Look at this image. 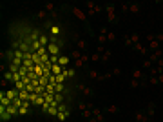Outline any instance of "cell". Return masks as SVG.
I'll use <instances>...</instances> for the list:
<instances>
[{"label":"cell","mask_w":163,"mask_h":122,"mask_svg":"<svg viewBox=\"0 0 163 122\" xmlns=\"http://www.w3.org/2000/svg\"><path fill=\"white\" fill-rule=\"evenodd\" d=\"M63 73H65L69 79H73V77H75V69H71V67H65V69H63Z\"/></svg>","instance_id":"d4e9b609"},{"label":"cell","mask_w":163,"mask_h":122,"mask_svg":"<svg viewBox=\"0 0 163 122\" xmlns=\"http://www.w3.org/2000/svg\"><path fill=\"white\" fill-rule=\"evenodd\" d=\"M87 47V42L83 40V38H76V49L78 51H83Z\"/></svg>","instance_id":"7c38bea8"},{"label":"cell","mask_w":163,"mask_h":122,"mask_svg":"<svg viewBox=\"0 0 163 122\" xmlns=\"http://www.w3.org/2000/svg\"><path fill=\"white\" fill-rule=\"evenodd\" d=\"M140 6H138V4H131L129 6V13H132V15H136V13H140Z\"/></svg>","instance_id":"2e32d148"},{"label":"cell","mask_w":163,"mask_h":122,"mask_svg":"<svg viewBox=\"0 0 163 122\" xmlns=\"http://www.w3.org/2000/svg\"><path fill=\"white\" fill-rule=\"evenodd\" d=\"M89 77H91V79H94V80L100 79V75H98V71H96V69H89Z\"/></svg>","instance_id":"603a6c76"},{"label":"cell","mask_w":163,"mask_h":122,"mask_svg":"<svg viewBox=\"0 0 163 122\" xmlns=\"http://www.w3.org/2000/svg\"><path fill=\"white\" fill-rule=\"evenodd\" d=\"M138 42H140V37H138L136 33H132V35H125V46L127 47H131V46L134 47Z\"/></svg>","instance_id":"7a4b0ae2"},{"label":"cell","mask_w":163,"mask_h":122,"mask_svg":"<svg viewBox=\"0 0 163 122\" xmlns=\"http://www.w3.org/2000/svg\"><path fill=\"white\" fill-rule=\"evenodd\" d=\"M38 42H40V44H42V47H46V44H47L49 40H47V37H46V35H42L40 38H38Z\"/></svg>","instance_id":"836d02e7"},{"label":"cell","mask_w":163,"mask_h":122,"mask_svg":"<svg viewBox=\"0 0 163 122\" xmlns=\"http://www.w3.org/2000/svg\"><path fill=\"white\" fill-rule=\"evenodd\" d=\"M62 91H63V84H58L56 82L54 84V93H62Z\"/></svg>","instance_id":"4dcf8cb0"},{"label":"cell","mask_w":163,"mask_h":122,"mask_svg":"<svg viewBox=\"0 0 163 122\" xmlns=\"http://www.w3.org/2000/svg\"><path fill=\"white\" fill-rule=\"evenodd\" d=\"M76 89H78V91H82V93L85 95V97H92V89H91L89 86H85V84H78V86H76Z\"/></svg>","instance_id":"8992f818"},{"label":"cell","mask_w":163,"mask_h":122,"mask_svg":"<svg viewBox=\"0 0 163 122\" xmlns=\"http://www.w3.org/2000/svg\"><path fill=\"white\" fill-rule=\"evenodd\" d=\"M158 80H160V84H163V73H161L160 77H158Z\"/></svg>","instance_id":"f35d334b"},{"label":"cell","mask_w":163,"mask_h":122,"mask_svg":"<svg viewBox=\"0 0 163 122\" xmlns=\"http://www.w3.org/2000/svg\"><path fill=\"white\" fill-rule=\"evenodd\" d=\"M134 120L136 122H150V119H149V117H147V113H145V111H136V115H134Z\"/></svg>","instance_id":"3957f363"},{"label":"cell","mask_w":163,"mask_h":122,"mask_svg":"<svg viewBox=\"0 0 163 122\" xmlns=\"http://www.w3.org/2000/svg\"><path fill=\"white\" fill-rule=\"evenodd\" d=\"M111 55H112V53H111V49H105V51L102 53V62H103V64H107V62H109V58H111Z\"/></svg>","instance_id":"5bb4252c"},{"label":"cell","mask_w":163,"mask_h":122,"mask_svg":"<svg viewBox=\"0 0 163 122\" xmlns=\"http://www.w3.org/2000/svg\"><path fill=\"white\" fill-rule=\"evenodd\" d=\"M92 117H94V119H96L98 122H103V120H105V115H103V113H102V111L98 109V108H94V109H92Z\"/></svg>","instance_id":"9c48e42d"},{"label":"cell","mask_w":163,"mask_h":122,"mask_svg":"<svg viewBox=\"0 0 163 122\" xmlns=\"http://www.w3.org/2000/svg\"><path fill=\"white\" fill-rule=\"evenodd\" d=\"M85 109H89L87 108V102H78V111H82V113H83Z\"/></svg>","instance_id":"4316f807"},{"label":"cell","mask_w":163,"mask_h":122,"mask_svg":"<svg viewBox=\"0 0 163 122\" xmlns=\"http://www.w3.org/2000/svg\"><path fill=\"white\" fill-rule=\"evenodd\" d=\"M67 117H69L67 113H62V111H58V115H56V119H58V120H62V122H63V120H65V119H67Z\"/></svg>","instance_id":"d6a6232c"},{"label":"cell","mask_w":163,"mask_h":122,"mask_svg":"<svg viewBox=\"0 0 163 122\" xmlns=\"http://www.w3.org/2000/svg\"><path fill=\"white\" fill-rule=\"evenodd\" d=\"M44 9H46V11H47L49 15H51V13H54V11H56V9H54V4H51V2H47V4H46V7H44Z\"/></svg>","instance_id":"ac0fdd59"},{"label":"cell","mask_w":163,"mask_h":122,"mask_svg":"<svg viewBox=\"0 0 163 122\" xmlns=\"http://www.w3.org/2000/svg\"><path fill=\"white\" fill-rule=\"evenodd\" d=\"M105 13H107V20L109 22H116V18H118V9L114 4H107L105 6Z\"/></svg>","instance_id":"6da1fadb"},{"label":"cell","mask_w":163,"mask_h":122,"mask_svg":"<svg viewBox=\"0 0 163 122\" xmlns=\"http://www.w3.org/2000/svg\"><path fill=\"white\" fill-rule=\"evenodd\" d=\"M129 6H131V4H121V6H120V9H121L123 13H129Z\"/></svg>","instance_id":"8d00e7d4"},{"label":"cell","mask_w":163,"mask_h":122,"mask_svg":"<svg viewBox=\"0 0 163 122\" xmlns=\"http://www.w3.org/2000/svg\"><path fill=\"white\" fill-rule=\"evenodd\" d=\"M141 69H152V62L149 60V58H145V60H143V64H141Z\"/></svg>","instance_id":"e0dca14e"},{"label":"cell","mask_w":163,"mask_h":122,"mask_svg":"<svg viewBox=\"0 0 163 122\" xmlns=\"http://www.w3.org/2000/svg\"><path fill=\"white\" fill-rule=\"evenodd\" d=\"M145 113H147V117H149V119H152V117H154V113H156V106H154V102H149V106H147Z\"/></svg>","instance_id":"ba28073f"},{"label":"cell","mask_w":163,"mask_h":122,"mask_svg":"<svg viewBox=\"0 0 163 122\" xmlns=\"http://www.w3.org/2000/svg\"><path fill=\"white\" fill-rule=\"evenodd\" d=\"M63 104V95L62 93H54V102H53V106H60Z\"/></svg>","instance_id":"4fadbf2b"},{"label":"cell","mask_w":163,"mask_h":122,"mask_svg":"<svg viewBox=\"0 0 163 122\" xmlns=\"http://www.w3.org/2000/svg\"><path fill=\"white\" fill-rule=\"evenodd\" d=\"M134 49L140 53V55H147V46H145V44H141V42H138V44H136Z\"/></svg>","instance_id":"8fae6325"},{"label":"cell","mask_w":163,"mask_h":122,"mask_svg":"<svg viewBox=\"0 0 163 122\" xmlns=\"http://www.w3.org/2000/svg\"><path fill=\"white\" fill-rule=\"evenodd\" d=\"M161 49H163V44H161Z\"/></svg>","instance_id":"ab89813d"},{"label":"cell","mask_w":163,"mask_h":122,"mask_svg":"<svg viewBox=\"0 0 163 122\" xmlns=\"http://www.w3.org/2000/svg\"><path fill=\"white\" fill-rule=\"evenodd\" d=\"M147 82H149L150 86H158V84H160V80H158V77H149V80H147Z\"/></svg>","instance_id":"cb8c5ba5"},{"label":"cell","mask_w":163,"mask_h":122,"mask_svg":"<svg viewBox=\"0 0 163 122\" xmlns=\"http://www.w3.org/2000/svg\"><path fill=\"white\" fill-rule=\"evenodd\" d=\"M47 113L51 115V117H56V115H58V106H53V104H51V108H49Z\"/></svg>","instance_id":"d6986e66"},{"label":"cell","mask_w":163,"mask_h":122,"mask_svg":"<svg viewBox=\"0 0 163 122\" xmlns=\"http://www.w3.org/2000/svg\"><path fill=\"white\" fill-rule=\"evenodd\" d=\"M147 49H152V53H154V51H158V49H161V44L156 40V37H154V40L147 42Z\"/></svg>","instance_id":"52a82bcc"},{"label":"cell","mask_w":163,"mask_h":122,"mask_svg":"<svg viewBox=\"0 0 163 122\" xmlns=\"http://www.w3.org/2000/svg\"><path fill=\"white\" fill-rule=\"evenodd\" d=\"M47 49H49V51H51V53H53V55H56V53H58V49H60V47H58V46H56V44H49V47H47Z\"/></svg>","instance_id":"44dd1931"},{"label":"cell","mask_w":163,"mask_h":122,"mask_svg":"<svg viewBox=\"0 0 163 122\" xmlns=\"http://www.w3.org/2000/svg\"><path fill=\"white\" fill-rule=\"evenodd\" d=\"M140 84H141V82H140V80H136V79H132V80H131V86H132V87H138Z\"/></svg>","instance_id":"74e56055"},{"label":"cell","mask_w":163,"mask_h":122,"mask_svg":"<svg viewBox=\"0 0 163 122\" xmlns=\"http://www.w3.org/2000/svg\"><path fill=\"white\" fill-rule=\"evenodd\" d=\"M47 17H49V13L46 9H40V11H38V18H47Z\"/></svg>","instance_id":"1f68e13d"},{"label":"cell","mask_w":163,"mask_h":122,"mask_svg":"<svg viewBox=\"0 0 163 122\" xmlns=\"http://www.w3.org/2000/svg\"><path fill=\"white\" fill-rule=\"evenodd\" d=\"M91 58H92V60H94V62H98V60H102V53H98V51H94V53H92V55H91Z\"/></svg>","instance_id":"f1b7e54d"},{"label":"cell","mask_w":163,"mask_h":122,"mask_svg":"<svg viewBox=\"0 0 163 122\" xmlns=\"http://www.w3.org/2000/svg\"><path fill=\"white\" fill-rule=\"evenodd\" d=\"M82 115H83V119H87V120H89V119H92V109H85Z\"/></svg>","instance_id":"83f0119b"},{"label":"cell","mask_w":163,"mask_h":122,"mask_svg":"<svg viewBox=\"0 0 163 122\" xmlns=\"http://www.w3.org/2000/svg\"><path fill=\"white\" fill-rule=\"evenodd\" d=\"M105 111H107V113H111V115H116L118 111H120V108H118L116 104H111V106H109V108H107Z\"/></svg>","instance_id":"9a60e30c"},{"label":"cell","mask_w":163,"mask_h":122,"mask_svg":"<svg viewBox=\"0 0 163 122\" xmlns=\"http://www.w3.org/2000/svg\"><path fill=\"white\" fill-rule=\"evenodd\" d=\"M100 11H102L100 6H96L94 2H87V13L89 15H96V13H100Z\"/></svg>","instance_id":"277c9868"},{"label":"cell","mask_w":163,"mask_h":122,"mask_svg":"<svg viewBox=\"0 0 163 122\" xmlns=\"http://www.w3.org/2000/svg\"><path fill=\"white\" fill-rule=\"evenodd\" d=\"M83 55H82V51H78V49H75V51H73V58H76V60H78V58H82Z\"/></svg>","instance_id":"e575fe53"},{"label":"cell","mask_w":163,"mask_h":122,"mask_svg":"<svg viewBox=\"0 0 163 122\" xmlns=\"http://www.w3.org/2000/svg\"><path fill=\"white\" fill-rule=\"evenodd\" d=\"M73 11H75V15H76L78 18H80V20H87V17H85V15H83V13L80 11V9H73Z\"/></svg>","instance_id":"7402d4cb"},{"label":"cell","mask_w":163,"mask_h":122,"mask_svg":"<svg viewBox=\"0 0 163 122\" xmlns=\"http://www.w3.org/2000/svg\"><path fill=\"white\" fill-rule=\"evenodd\" d=\"M161 58H163V49H158V51H154L149 57V60L152 62V64H158V60H161Z\"/></svg>","instance_id":"5b68a950"},{"label":"cell","mask_w":163,"mask_h":122,"mask_svg":"<svg viewBox=\"0 0 163 122\" xmlns=\"http://www.w3.org/2000/svg\"><path fill=\"white\" fill-rule=\"evenodd\" d=\"M6 115L7 117H15V115H18V108H16V106H7V108H6Z\"/></svg>","instance_id":"30bf717a"},{"label":"cell","mask_w":163,"mask_h":122,"mask_svg":"<svg viewBox=\"0 0 163 122\" xmlns=\"http://www.w3.org/2000/svg\"><path fill=\"white\" fill-rule=\"evenodd\" d=\"M107 40H109V42H114V40H116V33L109 31V33H107Z\"/></svg>","instance_id":"f546056e"},{"label":"cell","mask_w":163,"mask_h":122,"mask_svg":"<svg viewBox=\"0 0 163 122\" xmlns=\"http://www.w3.org/2000/svg\"><path fill=\"white\" fill-rule=\"evenodd\" d=\"M65 79H67L65 73H60V75L56 77V82H58V84H63V80H65Z\"/></svg>","instance_id":"484cf974"},{"label":"cell","mask_w":163,"mask_h":122,"mask_svg":"<svg viewBox=\"0 0 163 122\" xmlns=\"http://www.w3.org/2000/svg\"><path fill=\"white\" fill-rule=\"evenodd\" d=\"M49 60H51V64H54V62H60V57H58V55H51V57H49Z\"/></svg>","instance_id":"d590c367"},{"label":"cell","mask_w":163,"mask_h":122,"mask_svg":"<svg viewBox=\"0 0 163 122\" xmlns=\"http://www.w3.org/2000/svg\"><path fill=\"white\" fill-rule=\"evenodd\" d=\"M105 42H107V35H102L100 33V35H98V46H103Z\"/></svg>","instance_id":"ffe728a7"}]
</instances>
